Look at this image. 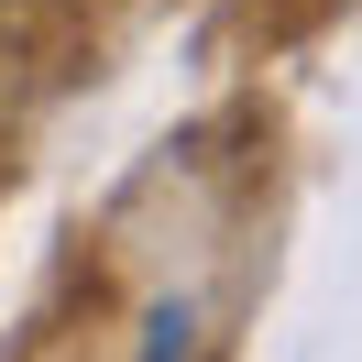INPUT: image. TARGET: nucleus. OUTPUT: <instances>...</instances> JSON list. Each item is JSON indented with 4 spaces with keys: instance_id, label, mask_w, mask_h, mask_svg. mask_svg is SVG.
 <instances>
[]
</instances>
